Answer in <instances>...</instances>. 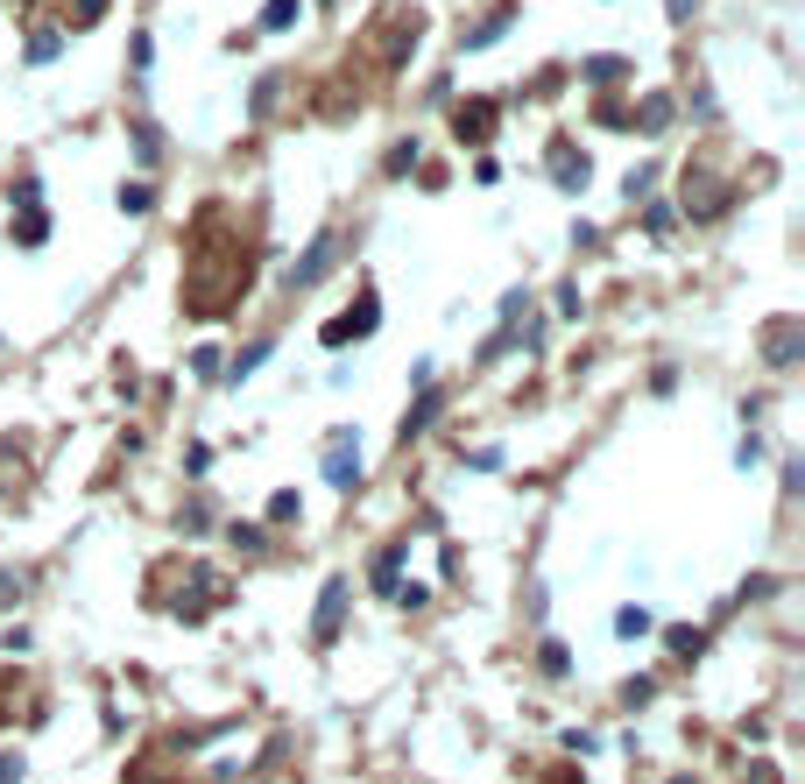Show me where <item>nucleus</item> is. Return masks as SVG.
<instances>
[{
    "label": "nucleus",
    "mask_w": 805,
    "mask_h": 784,
    "mask_svg": "<svg viewBox=\"0 0 805 784\" xmlns=\"http://www.w3.org/2000/svg\"><path fill=\"white\" fill-rule=\"evenodd\" d=\"M255 283V241L226 198H205L184 234V311L191 319H226Z\"/></svg>",
    "instance_id": "f257e3e1"
},
{
    "label": "nucleus",
    "mask_w": 805,
    "mask_h": 784,
    "mask_svg": "<svg viewBox=\"0 0 805 784\" xmlns=\"http://www.w3.org/2000/svg\"><path fill=\"white\" fill-rule=\"evenodd\" d=\"M417 36H424V7H410V0H382L375 15H368V28L353 36V57H361L375 78H389V71L410 64Z\"/></svg>",
    "instance_id": "f03ea898"
},
{
    "label": "nucleus",
    "mask_w": 805,
    "mask_h": 784,
    "mask_svg": "<svg viewBox=\"0 0 805 784\" xmlns=\"http://www.w3.org/2000/svg\"><path fill=\"white\" fill-rule=\"evenodd\" d=\"M495 120H502V107H495V99H466V107L453 113V135H459V141H474V149H481V141L495 135Z\"/></svg>",
    "instance_id": "7ed1b4c3"
},
{
    "label": "nucleus",
    "mask_w": 805,
    "mask_h": 784,
    "mask_svg": "<svg viewBox=\"0 0 805 784\" xmlns=\"http://www.w3.org/2000/svg\"><path fill=\"white\" fill-rule=\"evenodd\" d=\"M332 247H340V234H319V241L304 247V262L290 269V290H311V283H319V276L332 269Z\"/></svg>",
    "instance_id": "20e7f679"
},
{
    "label": "nucleus",
    "mask_w": 805,
    "mask_h": 784,
    "mask_svg": "<svg viewBox=\"0 0 805 784\" xmlns=\"http://www.w3.org/2000/svg\"><path fill=\"white\" fill-rule=\"evenodd\" d=\"M361 332H375V298H361L353 311H340V319L325 325V347H340V340H361Z\"/></svg>",
    "instance_id": "39448f33"
},
{
    "label": "nucleus",
    "mask_w": 805,
    "mask_h": 784,
    "mask_svg": "<svg viewBox=\"0 0 805 784\" xmlns=\"http://www.w3.org/2000/svg\"><path fill=\"white\" fill-rule=\"evenodd\" d=\"M551 177H559L565 191L587 184V156H572V141H551Z\"/></svg>",
    "instance_id": "423d86ee"
},
{
    "label": "nucleus",
    "mask_w": 805,
    "mask_h": 784,
    "mask_svg": "<svg viewBox=\"0 0 805 784\" xmlns=\"http://www.w3.org/2000/svg\"><path fill=\"white\" fill-rule=\"evenodd\" d=\"M325 474H332V481H340V487H353V481H361V453H353V445H347V432L332 438V453H325Z\"/></svg>",
    "instance_id": "0eeeda50"
},
{
    "label": "nucleus",
    "mask_w": 805,
    "mask_h": 784,
    "mask_svg": "<svg viewBox=\"0 0 805 784\" xmlns=\"http://www.w3.org/2000/svg\"><path fill=\"white\" fill-rule=\"evenodd\" d=\"M43 234H50V219L36 213V184H22V219H15V241H22V247H36Z\"/></svg>",
    "instance_id": "6e6552de"
},
{
    "label": "nucleus",
    "mask_w": 805,
    "mask_h": 784,
    "mask_svg": "<svg viewBox=\"0 0 805 784\" xmlns=\"http://www.w3.org/2000/svg\"><path fill=\"white\" fill-rule=\"evenodd\" d=\"M340 608H347V580H332V587H325V601H319V643H332V636H340Z\"/></svg>",
    "instance_id": "1a4fd4ad"
},
{
    "label": "nucleus",
    "mask_w": 805,
    "mask_h": 784,
    "mask_svg": "<svg viewBox=\"0 0 805 784\" xmlns=\"http://www.w3.org/2000/svg\"><path fill=\"white\" fill-rule=\"evenodd\" d=\"M297 15H304V0H268V7H262V28H290Z\"/></svg>",
    "instance_id": "9d476101"
},
{
    "label": "nucleus",
    "mask_w": 805,
    "mask_h": 784,
    "mask_svg": "<svg viewBox=\"0 0 805 784\" xmlns=\"http://www.w3.org/2000/svg\"><path fill=\"white\" fill-rule=\"evenodd\" d=\"M134 156H141V162H156V156H162V149H156V128H149V120H134Z\"/></svg>",
    "instance_id": "9b49d317"
},
{
    "label": "nucleus",
    "mask_w": 805,
    "mask_h": 784,
    "mask_svg": "<svg viewBox=\"0 0 805 784\" xmlns=\"http://www.w3.org/2000/svg\"><path fill=\"white\" fill-rule=\"evenodd\" d=\"M622 71H629V64H622V57H593V64H587V78H593V85H608V78H622Z\"/></svg>",
    "instance_id": "f8f14e48"
},
{
    "label": "nucleus",
    "mask_w": 805,
    "mask_h": 784,
    "mask_svg": "<svg viewBox=\"0 0 805 784\" xmlns=\"http://www.w3.org/2000/svg\"><path fill=\"white\" fill-rule=\"evenodd\" d=\"M791 347H799V332H791V325H778V332H770V361L784 368V361H791Z\"/></svg>",
    "instance_id": "ddd939ff"
},
{
    "label": "nucleus",
    "mask_w": 805,
    "mask_h": 784,
    "mask_svg": "<svg viewBox=\"0 0 805 784\" xmlns=\"http://www.w3.org/2000/svg\"><path fill=\"white\" fill-rule=\"evenodd\" d=\"M120 205H128V213H149V184H120Z\"/></svg>",
    "instance_id": "4468645a"
}]
</instances>
